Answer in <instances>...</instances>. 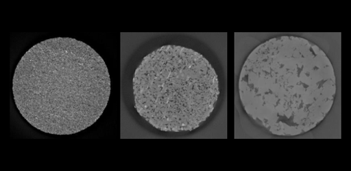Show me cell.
Listing matches in <instances>:
<instances>
[{"instance_id":"cell-1","label":"cell","mask_w":351,"mask_h":171,"mask_svg":"<svg viewBox=\"0 0 351 171\" xmlns=\"http://www.w3.org/2000/svg\"><path fill=\"white\" fill-rule=\"evenodd\" d=\"M336 91L335 70L326 53L292 36L258 46L239 78L245 110L278 135H300L317 127L330 111Z\"/></svg>"},{"instance_id":"cell-2","label":"cell","mask_w":351,"mask_h":171,"mask_svg":"<svg viewBox=\"0 0 351 171\" xmlns=\"http://www.w3.org/2000/svg\"><path fill=\"white\" fill-rule=\"evenodd\" d=\"M111 92L109 72L90 46L71 38L40 42L25 53L13 79L22 116L36 129L70 135L92 126Z\"/></svg>"},{"instance_id":"cell-3","label":"cell","mask_w":351,"mask_h":171,"mask_svg":"<svg viewBox=\"0 0 351 171\" xmlns=\"http://www.w3.org/2000/svg\"><path fill=\"white\" fill-rule=\"evenodd\" d=\"M160 56V124L165 130H193L210 116L217 101V75L193 50L168 47Z\"/></svg>"}]
</instances>
